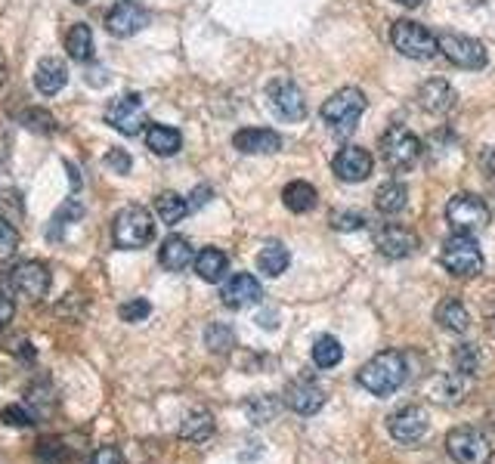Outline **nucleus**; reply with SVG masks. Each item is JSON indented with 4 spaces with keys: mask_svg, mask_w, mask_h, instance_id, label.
<instances>
[{
    "mask_svg": "<svg viewBox=\"0 0 495 464\" xmlns=\"http://www.w3.org/2000/svg\"><path fill=\"white\" fill-rule=\"evenodd\" d=\"M406 381V359L396 350H384V353L372 356L369 362L359 369V384L372 396H390L396 393Z\"/></svg>",
    "mask_w": 495,
    "mask_h": 464,
    "instance_id": "obj_1",
    "label": "nucleus"
},
{
    "mask_svg": "<svg viewBox=\"0 0 495 464\" xmlns=\"http://www.w3.org/2000/svg\"><path fill=\"white\" fill-rule=\"evenodd\" d=\"M155 236V223L152 214L140 205H127L115 214V223H112V242L121 251H140L152 242Z\"/></svg>",
    "mask_w": 495,
    "mask_h": 464,
    "instance_id": "obj_2",
    "label": "nucleus"
},
{
    "mask_svg": "<svg viewBox=\"0 0 495 464\" xmlns=\"http://www.w3.org/2000/svg\"><path fill=\"white\" fill-rule=\"evenodd\" d=\"M365 93L356 87H344L337 90L335 96H328L325 106H322V121H325L337 137H350V133L356 130L359 118H363L365 111Z\"/></svg>",
    "mask_w": 495,
    "mask_h": 464,
    "instance_id": "obj_3",
    "label": "nucleus"
},
{
    "mask_svg": "<svg viewBox=\"0 0 495 464\" xmlns=\"http://www.w3.org/2000/svg\"><path fill=\"white\" fill-rule=\"evenodd\" d=\"M440 260L459 279H471V276H477L483 269V251H480L477 238L471 232H455L452 238H446Z\"/></svg>",
    "mask_w": 495,
    "mask_h": 464,
    "instance_id": "obj_4",
    "label": "nucleus"
},
{
    "mask_svg": "<svg viewBox=\"0 0 495 464\" xmlns=\"http://www.w3.org/2000/svg\"><path fill=\"white\" fill-rule=\"evenodd\" d=\"M437 47L449 63L459 65V69H468V72L486 69V63H490V53H486L483 44H480L477 37H468V34L442 32L437 37Z\"/></svg>",
    "mask_w": 495,
    "mask_h": 464,
    "instance_id": "obj_5",
    "label": "nucleus"
},
{
    "mask_svg": "<svg viewBox=\"0 0 495 464\" xmlns=\"http://www.w3.org/2000/svg\"><path fill=\"white\" fill-rule=\"evenodd\" d=\"M390 41L393 47L400 50L403 56H412V59H431L437 56V34L431 28H424L422 22H412V19H400L390 32Z\"/></svg>",
    "mask_w": 495,
    "mask_h": 464,
    "instance_id": "obj_6",
    "label": "nucleus"
},
{
    "mask_svg": "<svg viewBox=\"0 0 495 464\" xmlns=\"http://www.w3.org/2000/svg\"><path fill=\"white\" fill-rule=\"evenodd\" d=\"M446 220L452 223L455 232H471L474 236L477 229H486V223H490V208L474 192H459V196L449 198Z\"/></svg>",
    "mask_w": 495,
    "mask_h": 464,
    "instance_id": "obj_7",
    "label": "nucleus"
},
{
    "mask_svg": "<svg viewBox=\"0 0 495 464\" xmlns=\"http://www.w3.org/2000/svg\"><path fill=\"white\" fill-rule=\"evenodd\" d=\"M381 155H384L390 168L406 170L418 161V155H422V140H418L406 124H393L384 137H381Z\"/></svg>",
    "mask_w": 495,
    "mask_h": 464,
    "instance_id": "obj_8",
    "label": "nucleus"
},
{
    "mask_svg": "<svg viewBox=\"0 0 495 464\" xmlns=\"http://www.w3.org/2000/svg\"><path fill=\"white\" fill-rule=\"evenodd\" d=\"M446 452L455 464H490L492 446L474 428H455L446 437Z\"/></svg>",
    "mask_w": 495,
    "mask_h": 464,
    "instance_id": "obj_9",
    "label": "nucleus"
},
{
    "mask_svg": "<svg viewBox=\"0 0 495 464\" xmlns=\"http://www.w3.org/2000/svg\"><path fill=\"white\" fill-rule=\"evenodd\" d=\"M106 121L124 137H137L146 127V106H142L140 93H124L118 100H112L106 109Z\"/></svg>",
    "mask_w": 495,
    "mask_h": 464,
    "instance_id": "obj_10",
    "label": "nucleus"
},
{
    "mask_svg": "<svg viewBox=\"0 0 495 464\" xmlns=\"http://www.w3.org/2000/svg\"><path fill=\"white\" fill-rule=\"evenodd\" d=\"M267 96H269L273 111L279 118H285V121H304L306 118V100H304L301 87H297L295 81H288V78L269 81Z\"/></svg>",
    "mask_w": 495,
    "mask_h": 464,
    "instance_id": "obj_11",
    "label": "nucleus"
},
{
    "mask_svg": "<svg viewBox=\"0 0 495 464\" xmlns=\"http://www.w3.org/2000/svg\"><path fill=\"white\" fill-rule=\"evenodd\" d=\"M10 279H13V288H16L19 295L32 297V301H41L50 291V269L44 266L41 260H22V264L13 266Z\"/></svg>",
    "mask_w": 495,
    "mask_h": 464,
    "instance_id": "obj_12",
    "label": "nucleus"
},
{
    "mask_svg": "<svg viewBox=\"0 0 495 464\" xmlns=\"http://www.w3.org/2000/svg\"><path fill=\"white\" fill-rule=\"evenodd\" d=\"M372 168H374V161H372L369 149H363V146L341 149V152L335 155V161H332L335 177L344 179V183H363V179L372 177Z\"/></svg>",
    "mask_w": 495,
    "mask_h": 464,
    "instance_id": "obj_13",
    "label": "nucleus"
},
{
    "mask_svg": "<svg viewBox=\"0 0 495 464\" xmlns=\"http://www.w3.org/2000/svg\"><path fill=\"white\" fill-rule=\"evenodd\" d=\"M146 25H149V10H142L137 0H121V4L112 6L106 16L109 34H115V37H131V34L142 32Z\"/></svg>",
    "mask_w": 495,
    "mask_h": 464,
    "instance_id": "obj_14",
    "label": "nucleus"
},
{
    "mask_svg": "<svg viewBox=\"0 0 495 464\" xmlns=\"http://www.w3.org/2000/svg\"><path fill=\"white\" fill-rule=\"evenodd\" d=\"M374 245H378V251L384 254V257L403 260L418 248V236L412 229L400 227V223H384V227L374 232Z\"/></svg>",
    "mask_w": 495,
    "mask_h": 464,
    "instance_id": "obj_15",
    "label": "nucleus"
},
{
    "mask_svg": "<svg viewBox=\"0 0 495 464\" xmlns=\"http://www.w3.org/2000/svg\"><path fill=\"white\" fill-rule=\"evenodd\" d=\"M220 297L229 310H245V306H254L260 297H264V288H260V282L254 279L251 273H236L227 285H223Z\"/></svg>",
    "mask_w": 495,
    "mask_h": 464,
    "instance_id": "obj_16",
    "label": "nucleus"
},
{
    "mask_svg": "<svg viewBox=\"0 0 495 464\" xmlns=\"http://www.w3.org/2000/svg\"><path fill=\"white\" fill-rule=\"evenodd\" d=\"M387 428H390V437L400 440V443H418V440L427 433V415L422 409L406 406L390 415Z\"/></svg>",
    "mask_w": 495,
    "mask_h": 464,
    "instance_id": "obj_17",
    "label": "nucleus"
},
{
    "mask_svg": "<svg viewBox=\"0 0 495 464\" xmlns=\"http://www.w3.org/2000/svg\"><path fill=\"white\" fill-rule=\"evenodd\" d=\"M232 146L245 155H273L282 149V137L269 127H245L232 137Z\"/></svg>",
    "mask_w": 495,
    "mask_h": 464,
    "instance_id": "obj_18",
    "label": "nucleus"
},
{
    "mask_svg": "<svg viewBox=\"0 0 495 464\" xmlns=\"http://www.w3.org/2000/svg\"><path fill=\"white\" fill-rule=\"evenodd\" d=\"M322 402H325V391L313 381H295L285 391V406L297 411V415H313V411L322 409Z\"/></svg>",
    "mask_w": 495,
    "mask_h": 464,
    "instance_id": "obj_19",
    "label": "nucleus"
},
{
    "mask_svg": "<svg viewBox=\"0 0 495 464\" xmlns=\"http://www.w3.org/2000/svg\"><path fill=\"white\" fill-rule=\"evenodd\" d=\"M65 84H69V65L59 56H44L34 69V87L44 96H56Z\"/></svg>",
    "mask_w": 495,
    "mask_h": 464,
    "instance_id": "obj_20",
    "label": "nucleus"
},
{
    "mask_svg": "<svg viewBox=\"0 0 495 464\" xmlns=\"http://www.w3.org/2000/svg\"><path fill=\"white\" fill-rule=\"evenodd\" d=\"M418 106L424 111H431V115H442V111H449L455 106V90L440 78L427 81V84L418 90Z\"/></svg>",
    "mask_w": 495,
    "mask_h": 464,
    "instance_id": "obj_21",
    "label": "nucleus"
},
{
    "mask_svg": "<svg viewBox=\"0 0 495 464\" xmlns=\"http://www.w3.org/2000/svg\"><path fill=\"white\" fill-rule=\"evenodd\" d=\"M159 260H161L164 269H170V273H183V269L195 260V251H192L189 238H183V236L164 238V245L159 251Z\"/></svg>",
    "mask_w": 495,
    "mask_h": 464,
    "instance_id": "obj_22",
    "label": "nucleus"
},
{
    "mask_svg": "<svg viewBox=\"0 0 495 464\" xmlns=\"http://www.w3.org/2000/svg\"><path fill=\"white\" fill-rule=\"evenodd\" d=\"M195 273H199L201 282H220L229 269V257L220 248H201L195 254Z\"/></svg>",
    "mask_w": 495,
    "mask_h": 464,
    "instance_id": "obj_23",
    "label": "nucleus"
},
{
    "mask_svg": "<svg viewBox=\"0 0 495 464\" xmlns=\"http://www.w3.org/2000/svg\"><path fill=\"white\" fill-rule=\"evenodd\" d=\"M146 146L152 149L155 155H161V159H168V155H177L180 146H183V140H180V130L168 124H149L146 127Z\"/></svg>",
    "mask_w": 495,
    "mask_h": 464,
    "instance_id": "obj_24",
    "label": "nucleus"
},
{
    "mask_svg": "<svg viewBox=\"0 0 495 464\" xmlns=\"http://www.w3.org/2000/svg\"><path fill=\"white\" fill-rule=\"evenodd\" d=\"M180 437L189 440V443H205V440L214 437V415L205 409H195L183 418L180 424Z\"/></svg>",
    "mask_w": 495,
    "mask_h": 464,
    "instance_id": "obj_25",
    "label": "nucleus"
},
{
    "mask_svg": "<svg viewBox=\"0 0 495 464\" xmlns=\"http://www.w3.org/2000/svg\"><path fill=\"white\" fill-rule=\"evenodd\" d=\"M282 201H285V208H288V211L306 214V211H313V208H316L319 196H316V189H313L310 183H304V179H295V183L285 186Z\"/></svg>",
    "mask_w": 495,
    "mask_h": 464,
    "instance_id": "obj_26",
    "label": "nucleus"
},
{
    "mask_svg": "<svg viewBox=\"0 0 495 464\" xmlns=\"http://www.w3.org/2000/svg\"><path fill=\"white\" fill-rule=\"evenodd\" d=\"M374 205H378L381 214H400V211H406L409 189L403 183H396V179H390V183H384L378 192H374Z\"/></svg>",
    "mask_w": 495,
    "mask_h": 464,
    "instance_id": "obj_27",
    "label": "nucleus"
},
{
    "mask_svg": "<svg viewBox=\"0 0 495 464\" xmlns=\"http://www.w3.org/2000/svg\"><path fill=\"white\" fill-rule=\"evenodd\" d=\"M437 322L446 332H452V334H461V332H468V325H471V316H468V310L461 306V301H455V297H446L440 306H437Z\"/></svg>",
    "mask_w": 495,
    "mask_h": 464,
    "instance_id": "obj_28",
    "label": "nucleus"
},
{
    "mask_svg": "<svg viewBox=\"0 0 495 464\" xmlns=\"http://www.w3.org/2000/svg\"><path fill=\"white\" fill-rule=\"evenodd\" d=\"M155 214H159L164 227H177V223L189 214V201L177 196V192H161V196L155 198Z\"/></svg>",
    "mask_w": 495,
    "mask_h": 464,
    "instance_id": "obj_29",
    "label": "nucleus"
},
{
    "mask_svg": "<svg viewBox=\"0 0 495 464\" xmlns=\"http://www.w3.org/2000/svg\"><path fill=\"white\" fill-rule=\"evenodd\" d=\"M288 248L285 245H279V242H269V245H264L260 248V254H257V269L264 276H269V279H276V276H282L285 269H288Z\"/></svg>",
    "mask_w": 495,
    "mask_h": 464,
    "instance_id": "obj_30",
    "label": "nucleus"
},
{
    "mask_svg": "<svg viewBox=\"0 0 495 464\" xmlns=\"http://www.w3.org/2000/svg\"><path fill=\"white\" fill-rule=\"evenodd\" d=\"M65 50H69L74 63H87V59L93 56V32H90V25L78 22V25L65 34Z\"/></svg>",
    "mask_w": 495,
    "mask_h": 464,
    "instance_id": "obj_31",
    "label": "nucleus"
},
{
    "mask_svg": "<svg viewBox=\"0 0 495 464\" xmlns=\"http://www.w3.org/2000/svg\"><path fill=\"white\" fill-rule=\"evenodd\" d=\"M341 359H344V347L332 334H322V338L313 343V362H316L319 369H335Z\"/></svg>",
    "mask_w": 495,
    "mask_h": 464,
    "instance_id": "obj_32",
    "label": "nucleus"
},
{
    "mask_svg": "<svg viewBox=\"0 0 495 464\" xmlns=\"http://www.w3.org/2000/svg\"><path fill=\"white\" fill-rule=\"evenodd\" d=\"M279 409H282V402L276 400V396H251V400L245 402V411L254 424H269L276 415H279Z\"/></svg>",
    "mask_w": 495,
    "mask_h": 464,
    "instance_id": "obj_33",
    "label": "nucleus"
},
{
    "mask_svg": "<svg viewBox=\"0 0 495 464\" xmlns=\"http://www.w3.org/2000/svg\"><path fill=\"white\" fill-rule=\"evenodd\" d=\"M461 393H464L461 372H459V375H442V378L433 381V387H431V400L433 402H442V406H449V402L461 400Z\"/></svg>",
    "mask_w": 495,
    "mask_h": 464,
    "instance_id": "obj_34",
    "label": "nucleus"
},
{
    "mask_svg": "<svg viewBox=\"0 0 495 464\" xmlns=\"http://www.w3.org/2000/svg\"><path fill=\"white\" fill-rule=\"evenodd\" d=\"M205 343L211 353H229L236 347V332L229 325H223V322H211L205 328Z\"/></svg>",
    "mask_w": 495,
    "mask_h": 464,
    "instance_id": "obj_35",
    "label": "nucleus"
},
{
    "mask_svg": "<svg viewBox=\"0 0 495 464\" xmlns=\"http://www.w3.org/2000/svg\"><path fill=\"white\" fill-rule=\"evenodd\" d=\"M22 124H25V130L41 133V137H50V133L56 130V121L47 109H28L25 115H22Z\"/></svg>",
    "mask_w": 495,
    "mask_h": 464,
    "instance_id": "obj_36",
    "label": "nucleus"
},
{
    "mask_svg": "<svg viewBox=\"0 0 495 464\" xmlns=\"http://www.w3.org/2000/svg\"><path fill=\"white\" fill-rule=\"evenodd\" d=\"M332 227L337 232H356V229L369 227V217H365L363 211H335L332 214Z\"/></svg>",
    "mask_w": 495,
    "mask_h": 464,
    "instance_id": "obj_37",
    "label": "nucleus"
},
{
    "mask_svg": "<svg viewBox=\"0 0 495 464\" xmlns=\"http://www.w3.org/2000/svg\"><path fill=\"white\" fill-rule=\"evenodd\" d=\"M455 369L461 372V375H477V369H480V353H477V347L474 343H461L459 350H455Z\"/></svg>",
    "mask_w": 495,
    "mask_h": 464,
    "instance_id": "obj_38",
    "label": "nucleus"
},
{
    "mask_svg": "<svg viewBox=\"0 0 495 464\" xmlns=\"http://www.w3.org/2000/svg\"><path fill=\"white\" fill-rule=\"evenodd\" d=\"M152 313V304L149 301H142V297H133V301H127L118 306V316H121L124 322H142Z\"/></svg>",
    "mask_w": 495,
    "mask_h": 464,
    "instance_id": "obj_39",
    "label": "nucleus"
},
{
    "mask_svg": "<svg viewBox=\"0 0 495 464\" xmlns=\"http://www.w3.org/2000/svg\"><path fill=\"white\" fill-rule=\"evenodd\" d=\"M106 168L112 170V174H121V177H127L131 174V168H133V161H131V155L124 152V149H109L106 152Z\"/></svg>",
    "mask_w": 495,
    "mask_h": 464,
    "instance_id": "obj_40",
    "label": "nucleus"
},
{
    "mask_svg": "<svg viewBox=\"0 0 495 464\" xmlns=\"http://www.w3.org/2000/svg\"><path fill=\"white\" fill-rule=\"evenodd\" d=\"M0 418H4L6 424H13V428H28V424H34V411H28L25 406H6L0 411Z\"/></svg>",
    "mask_w": 495,
    "mask_h": 464,
    "instance_id": "obj_41",
    "label": "nucleus"
},
{
    "mask_svg": "<svg viewBox=\"0 0 495 464\" xmlns=\"http://www.w3.org/2000/svg\"><path fill=\"white\" fill-rule=\"evenodd\" d=\"M16 245H19V232H16V227H13L10 220H4V217H0V251H4V254H13V251H16Z\"/></svg>",
    "mask_w": 495,
    "mask_h": 464,
    "instance_id": "obj_42",
    "label": "nucleus"
},
{
    "mask_svg": "<svg viewBox=\"0 0 495 464\" xmlns=\"http://www.w3.org/2000/svg\"><path fill=\"white\" fill-rule=\"evenodd\" d=\"M13 313H16V304H13V297L6 295L4 288H0V328H6L13 322Z\"/></svg>",
    "mask_w": 495,
    "mask_h": 464,
    "instance_id": "obj_43",
    "label": "nucleus"
},
{
    "mask_svg": "<svg viewBox=\"0 0 495 464\" xmlns=\"http://www.w3.org/2000/svg\"><path fill=\"white\" fill-rule=\"evenodd\" d=\"M93 464H124V459L115 446H102L100 452L93 455Z\"/></svg>",
    "mask_w": 495,
    "mask_h": 464,
    "instance_id": "obj_44",
    "label": "nucleus"
},
{
    "mask_svg": "<svg viewBox=\"0 0 495 464\" xmlns=\"http://www.w3.org/2000/svg\"><path fill=\"white\" fill-rule=\"evenodd\" d=\"M208 198H211V189H208V186H199V189L192 192L189 211H195V208H201V205H208Z\"/></svg>",
    "mask_w": 495,
    "mask_h": 464,
    "instance_id": "obj_45",
    "label": "nucleus"
},
{
    "mask_svg": "<svg viewBox=\"0 0 495 464\" xmlns=\"http://www.w3.org/2000/svg\"><path fill=\"white\" fill-rule=\"evenodd\" d=\"M6 81V59H4V53H0V84Z\"/></svg>",
    "mask_w": 495,
    "mask_h": 464,
    "instance_id": "obj_46",
    "label": "nucleus"
},
{
    "mask_svg": "<svg viewBox=\"0 0 495 464\" xmlns=\"http://www.w3.org/2000/svg\"><path fill=\"white\" fill-rule=\"evenodd\" d=\"M396 4H403V6H418L422 0H396Z\"/></svg>",
    "mask_w": 495,
    "mask_h": 464,
    "instance_id": "obj_47",
    "label": "nucleus"
},
{
    "mask_svg": "<svg viewBox=\"0 0 495 464\" xmlns=\"http://www.w3.org/2000/svg\"><path fill=\"white\" fill-rule=\"evenodd\" d=\"M74 4H87V0H74Z\"/></svg>",
    "mask_w": 495,
    "mask_h": 464,
    "instance_id": "obj_48",
    "label": "nucleus"
}]
</instances>
